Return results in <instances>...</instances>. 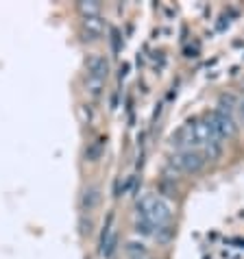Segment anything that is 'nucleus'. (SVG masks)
Instances as JSON below:
<instances>
[{
  "label": "nucleus",
  "mask_w": 244,
  "mask_h": 259,
  "mask_svg": "<svg viewBox=\"0 0 244 259\" xmlns=\"http://www.w3.org/2000/svg\"><path fill=\"white\" fill-rule=\"evenodd\" d=\"M238 116H240V120L244 122V98H242L240 103H238Z\"/></svg>",
  "instance_id": "6e6552de"
},
{
  "label": "nucleus",
  "mask_w": 244,
  "mask_h": 259,
  "mask_svg": "<svg viewBox=\"0 0 244 259\" xmlns=\"http://www.w3.org/2000/svg\"><path fill=\"white\" fill-rule=\"evenodd\" d=\"M78 11H81L83 18L100 16V5L98 3H78Z\"/></svg>",
  "instance_id": "0eeeda50"
},
{
  "label": "nucleus",
  "mask_w": 244,
  "mask_h": 259,
  "mask_svg": "<svg viewBox=\"0 0 244 259\" xmlns=\"http://www.w3.org/2000/svg\"><path fill=\"white\" fill-rule=\"evenodd\" d=\"M205 155L200 150H179V153L172 155L170 163L175 165L179 172H185V175H196L205 168Z\"/></svg>",
  "instance_id": "7ed1b4c3"
},
{
  "label": "nucleus",
  "mask_w": 244,
  "mask_h": 259,
  "mask_svg": "<svg viewBox=\"0 0 244 259\" xmlns=\"http://www.w3.org/2000/svg\"><path fill=\"white\" fill-rule=\"evenodd\" d=\"M172 142L179 146V150H198V148H207L212 142H222L218 140L212 131L210 120L203 118H194L179 128L172 135Z\"/></svg>",
  "instance_id": "f03ea898"
},
{
  "label": "nucleus",
  "mask_w": 244,
  "mask_h": 259,
  "mask_svg": "<svg viewBox=\"0 0 244 259\" xmlns=\"http://www.w3.org/2000/svg\"><path fill=\"white\" fill-rule=\"evenodd\" d=\"M172 220V205L164 196L155 192L142 194V198L138 200V227L148 233H157L159 229H166Z\"/></svg>",
  "instance_id": "f257e3e1"
},
{
  "label": "nucleus",
  "mask_w": 244,
  "mask_h": 259,
  "mask_svg": "<svg viewBox=\"0 0 244 259\" xmlns=\"http://www.w3.org/2000/svg\"><path fill=\"white\" fill-rule=\"evenodd\" d=\"M98 200H100L98 188H96V185H92V188H88V190L83 192V209L85 211H92L98 205Z\"/></svg>",
  "instance_id": "423d86ee"
},
{
  "label": "nucleus",
  "mask_w": 244,
  "mask_h": 259,
  "mask_svg": "<svg viewBox=\"0 0 244 259\" xmlns=\"http://www.w3.org/2000/svg\"><path fill=\"white\" fill-rule=\"evenodd\" d=\"M85 68H88V74L85 76L96 78V81H103V83H105L107 74H109V63H107L103 55H90L88 61H85Z\"/></svg>",
  "instance_id": "20e7f679"
},
{
  "label": "nucleus",
  "mask_w": 244,
  "mask_h": 259,
  "mask_svg": "<svg viewBox=\"0 0 244 259\" xmlns=\"http://www.w3.org/2000/svg\"><path fill=\"white\" fill-rule=\"evenodd\" d=\"M81 31L85 35V41H96L103 37L105 33V20L100 16H92V18H83V24H81Z\"/></svg>",
  "instance_id": "39448f33"
}]
</instances>
